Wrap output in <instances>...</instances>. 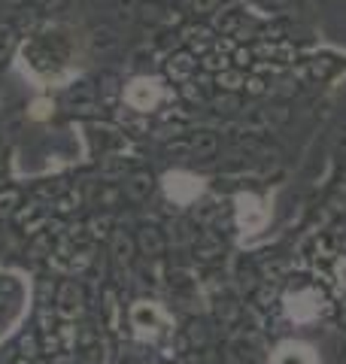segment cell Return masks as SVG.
Returning <instances> with one entry per match:
<instances>
[{"mask_svg": "<svg viewBox=\"0 0 346 364\" xmlns=\"http://www.w3.org/2000/svg\"><path fill=\"white\" fill-rule=\"evenodd\" d=\"M337 277H340V286L346 289V255L340 258V264H337Z\"/></svg>", "mask_w": 346, "mask_h": 364, "instance_id": "4", "label": "cell"}, {"mask_svg": "<svg viewBox=\"0 0 346 364\" xmlns=\"http://www.w3.org/2000/svg\"><path fill=\"white\" fill-rule=\"evenodd\" d=\"M271 364H319V358L307 343H283L273 352Z\"/></svg>", "mask_w": 346, "mask_h": 364, "instance_id": "1", "label": "cell"}, {"mask_svg": "<svg viewBox=\"0 0 346 364\" xmlns=\"http://www.w3.org/2000/svg\"><path fill=\"white\" fill-rule=\"evenodd\" d=\"M128 100H131L134 107L149 109V104L155 100V88H152V82H134V88L128 91Z\"/></svg>", "mask_w": 346, "mask_h": 364, "instance_id": "3", "label": "cell"}, {"mask_svg": "<svg viewBox=\"0 0 346 364\" xmlns=\"http://www.w3.org/2000/svg\"><path fill=\"white\" fill-rule=\"evenodd\" d=\"M237 203H240V225H243L246 231H258V228L264 225V219H268V213L258 207V200L252 195H243Z\"/></svg>", "mask_w": 346, "mask_h": 364, "instance_id": "2", "label": "cell"}]
</instances>
